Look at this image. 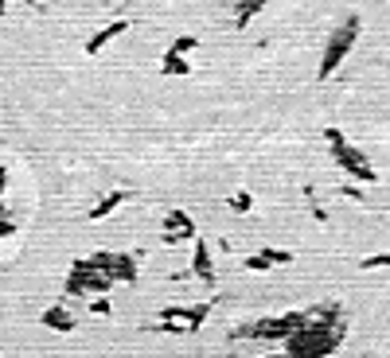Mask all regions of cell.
Returning <instances> with one entry per match:
<instances>
[{
  "label": "cell",
  "instance_id": "1",
  "mask_svg": "<svg viewBox=\"0 0 390 358\" xmlns=\"http://www.w3.org/2000/svg\"><path fill=\"white\" fill-rule=\"evenodd\" d=\"M343 335H347L343 311L336 308V304H324V308L308 311V323L301 331H292L289 339L281 343V350L289 358H328L332 350L343 343Z\"/></svg>",
  "mask_w": 390,
  "mask_h": 358
},
{
  "label": "cell",
  "instance_id": "2",
  "mask_svg": "<svg viewBox=\"0 0 390 358\" xmlns=\"http://www.w3.org/2000/svg\"><path fill=\"white\" fill-rule=\"evenodd\" d=\"M308 323V311H285V315H269V320L234 327L231 339H257V343H285L292 331H301Z\"/></svg>",
  "mask_w": 390,
  "mask_h": 358
},
{
  "label": "cell",
  "instance_id": "3",
  "mask_svg": "<svg viewBox=\"0 0 390 358\" xmlns=\"http://www.w3.org/2000/svg\"><path fill=\"white\" fill-rule=\"evenodd\" d=\"M355 39H359V16H347V20L328 36V43H324V55H320V67H317L320 82H328L332 74L340 71V62L347 59V51L355 47Z\"/></svg>",
  "mask_w": 390,
  "mask_h": 358
},
{
  "label": "cell",
  "instance_id": "4",
  "mask_svg": "<svg viewBox=\"0 0 390 358\" xmlns=\"http://www.w3.org/2000/svg\"><path fill=\"white\" fill-rule=\"evenodd\" d=\"M324 141H328V148H332V160L343 167V176L359 179V183H375V167H371V160H367L359 148H352L340 129H324Z\"/></svg>",
  "mask_w": 390,
  "mask_h": 358
},
{
  "label": "cell",
  "instance_id": "5",
  "mask_svg": "<svg viewBox=\"0 0 390 358\" xmlns=\"http://www.w3.org/2000/svg\"><path fill=\"white\" fill-rule=\"evenodd\" d=\"M117 285L110 273H102V269H94V261L90 257H78L74 261V269H71V276H67V285H62V292L67 296H106L110 288Z\"/></svg>",
  "mask_w": 390,
  "mask_h": 358
},
{
  "label": "cell",
  "instance_id": "6",
  "mask_svg": "<svg viewBox=\"0 0 390 358\" xmlns=\"http://www.w3.org/2000/svg\"><path fill=\"white\" fill-rule=\"evenodd\" d=\"M90 261H94V269H102V273H110L113 281H125V285H137V261L129 257V253H94Z\"/></svg>",
  "mask_w": 390,
  "mask_h": 358
},
{
  "label": "cell",
  "instance_id": "7",
  "mask_svg": "<svg viewBox=\"0 0 390 358\" xmlns=\"http://www.w3.org/2000/svg\"><path fill=\"white\" fill-rule=\"evenodd\" d=\"M192 276H199L207 288H215V261H211V246L195 238L192 246Z\"/></svg>",
  "mask_w": 390,
  "mask_h": 358
},
{
  "label": "cell",
  "instance_id": "8",
  "mask_svg": "<svg viewBox=\"0 0 390 358\" xmlns=\"http://www.w3.org/2000/svg\"><path fill=\"white\" fill-rule=\"evenodd\" d=\"M129 32V20H113V24H106L102 32H94V36L86 39V55H102V51L110 47L117 36H125Z\"/></svg>",
  "mask_w": 390,
  "mask_h": 358
},
{
  "label": "cell",
  "instance_id": "9",
  "mask_svg": "<svg viewBox=\"0 0 390 358\" xmlns=\"http://www.w3.org/2000/svg\"><path fill=\"white\" fill-rule=\"evenodd\" d=\"M39 323H43V327H51V331H74V315L62 308V304H51V308H43Z\"/></svg>",
  "mask_w": 390,
  "mask_h": 358
},
{
  "label": "cell",
  "instance_id": "10",
  "mask_svg": "<svg viewBox=\"0 0 390 358\" xmlns=\"http://www.w3.org/2000/svg\"><path fill=\"white\" fill-rule=\"evenodd\" d=\"M160 74H168V78H187V74H192V62H187V55L164 51V59H160Z\"/></svg>",
  "mask_w": 390,
  "mask_h": 358
},
{
  "label": "cell",
  "instance_id": "11",
  "mask_svg": "<svg viewBox=\"0 0 390 358\" xmlns=\"http://www.w3.org/2000/svg\"><path fill=\"white\" fill-rule=\"evenodd\" d=\"M211 308H215V300H199V304H187V311H183V320H187V331H199V327L207 323Z\"/></svg>",
  "mask_w": 390,
  "mask_h": 358
},
{
  "label": "cell",
  "instance_id": "12",
  "mask_svg": "<svg viewBox=\"0 0 390 358\" xmlns=\"http://www.w3.org/2000/svg\"><path fill=\"white\" fill-rule=\"evenodd\" d=\"M266 4H269V0H238V8H234V27H238V32L250 27V20H254Z\"/></svg>",
  "mask_w": 390,
  "mask_h": 358
},
{
  "label": "cell",
  "instance_id": "13",
  "mask_svg": "<svg viewBox=\"0 0 390 358\" xmlns=\"http://www.w3.org/2000/svg\"><path fill=\"white\" fill-rule=\"evenodd\" d=\"M125 199H129V191H110L106 199H102V203L94 206V211H90V222H102V218H110L113 211L125 203Z\"/></svg>",
  "mask_w": 390,
  "mask_h": 358
},
{
  "label": "cell",
  "instance_id": "14",
  "mask_svg": "<svg viewBox=\"0 0 390 358\" xmlns=\"http://www.w3.org/2000/svg\"><path fill=\"white\" fill-rule=\"evenodd\" d=\"M160 226H164V234L168 230H195V218L187 211H168V215L160 218Z\"/></svg>",
  "mask_w": 390,
  "mask_h": 358
},
{
  "label": "cell",
  "instance_id": "15",
  "mask_svg": "<svg viewBox=\"0 0 390 358\" xmlns=\"http://www.w3.org/2000/svg\"><path fill=\"white\" fill-rule=\"evenodd\" d=\"M231 211H234V215L254 211V195H250V191H234V195H231Z\"/></svg>",
  "mask_w": 390,
  "mask_h": 358
},
{
  "label": "cell",
  "instance_id": "16",
  "mask_svg": "<svg viewBox=\"0 0 390 358\" xmlns=\"http://www.w3.org/2000/svg\"><path fill=\"white\" fill-rule=\"evenodd\" d=\"M164 246H180V241H195V230H168V234H160Z\"/></svg>",
  "mask_w": 390,
  "mask_h": 358
},
{
  "label": "cell",
  "instance_id": "17",
  "mask_svg": "<svg viewBox=\"0 0 390 358\" xmlns=\"http://www.w3.org/2000/svg\"><path fill=\"white\" fill-rule=\"evenodd\" d=\"M195 47H199V39H195V36H180V39H172L168 51H176V55H192Z\"/></svg>",
  "mask_w": 390,
  "mask_h": 358
},
{
  "label": "cell",
  "instance_id": "18",
  "mask_svg": "<svg viewBox=\"0 0 390 358\" xmlns=\"http://www.w3.org/2000/svg\"><path fill=\"white\" fill-rule=\"evenodd\" d=\"M359 269H390V253H371L359 261Z\"/></svg>",
  "mask_w": 390,
  "mask_h": 358
},
{
  "label": "cell",
  "instance_id": "19",
  "mask_svg": "<svg viewBox=\"0 0 390 358\" xmlns=\"http://www.w3.org/2000/svg\"><path fill=\"white\" fill-rule=\"evenodd\" d=\"M246 269H250V273H266V269H269V265H273V261H269V257H266V253H254V257H246Z\"/></svg>",
  "mask_w": 390,
  "mask_h": 358
},
{
  "label": "cell",
  "instance_id": "20",
  "mask_svg": "<svg viewBox=\"0 0 390 358\" xmlns=\"http://www.w3.org/2000/svg\"><path fill=\"white\" fill-rule=\"evenodd\" d=\"M262 253H266V257H269L273 265H285V261H292V253H289V250H273V246H266Z\"/></svg>",
  "mask_w": 390,
  "mask_h": 358
},
{
  "label": "cell",
  "instance_id": "21",
  "mask_svg": "<svg viewBox=\"0 0 390 358\" xmlns=\"http://www.w3.org/2000/svg\"><path fill=\"white\" fill-rule=\"evenodd\" d=\"M157 331H172V335H183L187 331V323H168V320H160V323H152Z\"/></svg>",
  "mask_w": 390,
  "mask_h": 358
},
{
  "label": "cell",
  "instance_id": "22",
  "mask_svg": "<svg viewBox=\"0 0 390 358\" xmlns=\"http://www.w3.org/2000/svg\"><path fill=\"white\" fill-rule=\"evenodd\" d=\"M90 311H98V315H110V300H106V296H94V300H90Z\"/></svg>",
  "mask_w": 390,
  "mask_h": 358
},
{
  "label": "cell",
  "instance_id": "23",
  "mask_svg": "<svg viewBox=\"0 0 390 358\" xmlns=\"http://www.w3.org/2000/svg\"><path fill=\"white\" fill-rule=\"evenodd\" d=\"M4 234H12V226H8V222H0V238H4Z\"/></svg>",
  "mask_w": 390,
  "mask_h": 358
},
{
  "label": "cell",
  "instance_id": "24",
  "mask_svg": "<svg viewBox=\"0 0 390 358\" xmlns=\"http://www.w3.org/2000/svg\"><path fill=\"white\" fill-rule=\"evenodd\" d=\"M4 8H8V0H0V16H4Z\"/></svg>",
  "mask_w": 390,
  "mask_h": 358
},
{
  "label": "cell",
  "instance_id": "25",
  "mask_svg": "<svg viewBox=\"0 0 390 358\" xmlns=\"http://www.w3.org/2000/svg\"><path fill=\"white\" fill-rule=\"evenodd\" d=\"M266 358H289V355H285V350H281V355H266Z\"/></svg>",
  "mask_w": 390,
  "mask_h": 358
}]
</instances>
